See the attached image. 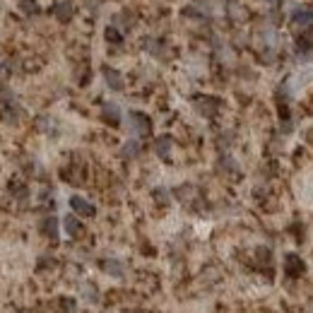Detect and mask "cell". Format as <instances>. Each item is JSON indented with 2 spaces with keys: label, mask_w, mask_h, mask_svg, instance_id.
I'll return each instance as SVG.
<instances>
[{
  "label": "cell",
  "mask_w": 313,
  "mask_h": 313,
  "mask_svg": "<svg viewBox=\"0 0 313 313\" xmlns=\"http://www.w3.org/2000/svg\"><path fill=\"white\" fill-rule=\"evenodd\" d=\"M265 3H272V5H277V3H280V0H265Z\"/></svg>",
  "instance_id": "ac0fdd59"
},
{
  "label": "cell",
  "mask_w": 313,
  "mask_h": 313,
  "mask_svg": "<svg viewBox=\"0 0 313 313\" xmlns=\"http://www.w3.org/2000/svg\"><path fill=\"white\" fill-rule=\"evenodd\" d=\"M154 198H159L162 203H164V200H166V203H169V193H166L164 188H159V190H154Z\"/></svg>",
  "instance_id": "e0dca14e"
},
{
  "label": "cell",
  "mask_w": 313,
  "mask_h": 313,
  "mask_svg": "<svg viewBox=\"0 0 313 313\" xmlns=\"http://www.w3.org/2000/svg\"><path fill=\"white\" fill-rule=\"evenodd\" d=\"M291 22L299 24V27H304V29H308L311 22H313L311 8H294V12H291Z\"/></svg>",
  "instance_id": "277c9868"
},
{
  "label": "cell",
  "mask_w": 313,
  "mask_h": 313,
  "mask_svg": "<svg viewBox=\"0 0 313 313\" xmlns=\"http://www.w3.org/2000/svg\"><path fill=\"white\" fill-rule=\"evenodd\" d=\"M17 5H19V10H22L24 15H36V12H39L36 0H17Z\"/></svg>",
  "instance_id": "8fae6325"
},
{
  "label": "cell",
  "mask_w": 313,
  "mask_h": 313,
  "mask_svg": "<svg viewBox=\"0 0 313 313\" xmlns=\"http://www.w3.org/2000/svg\"><path fill=\"white\" fill-rule=\"evenodd\" d=\"M55 17L61 19V22H68L72 17V5L68 0H61V3H55Z\"/></svg>",
  "instance_id": "9c48e42d"
},
{
  "label": "cell",
  "mask_w": 313,
  "mask_h": 313,
  "mask_svg": "<svg viewBox=\"0 0 313 313\" xmlns=\"http://www.w3.org/2000/svg\"><path fill=\"white\" fill-rule=\"evenodd\" d=\"M44 231H46L51 239H58V222H55L53 217L44 219Z\"/></svg>",
  "instance_id": "4fadbf2b"
},
{
  "label": "cell",
  "mask_w": 313,
  "mask_h": 313,
  "mask_svg": "<svg viewBox=\"0 0 313 313\" xmlns=\"http://www.w3.org/2000/svg\"><path fill=\"white\" fill-rule=\"evenodd\" d=\"M3 116H5V121H8V123H17V121H19V111L15 109V106H5V111H3Z\"/></svg>",
  "instance_id": "9a60e30c"
},
{
  "label": "cell",
  "mask_w": 313,
  "mask_h": 313,
  "mask_svg": "<svg viewBox=\"0 0 313 313\" xmlns=\"http://www.w3.org/2000/svg\"><path fill=\"white\" fill-rule=\"evenodd\" d=\"M171 147H173V140L171 138H166V135H162V138H156L154 142V152L162 159H169V154H171Z\"/></svg>",
  "instance_id": "8992f818"
},
{
  "label": "cell",
  "mask_w": 313,
  "mask_h": 313,
  "mask_svg": "<svg viewBox=\"0 0 313 313\" xmlns=\"http://www.w3.org/2000/svg\"><path fill=\"white\" fill-rule=\"evenodd\" d=\"M63 227H65V231H68L70 236H77L80 231H82V224H80V222H77L75 217H70V214L63 219Z\"/></svg>",
  "instance_id": "30bf717a"
},
{
  "label": "cell",
  "mask_w": 313,
  "mask_h": 313,
  "mask_svg": "<svg viewBox=\"0 0 313 313\" xmlns=\"http://www.w3.org/2000/svg\"><path fill=\"white\" fill-rule=\"evenodd\" d=\"M104 80H106V85H109L111 89H116V92L123 89V75L118 70H113V68H104Z\"/></svg>",
  "instance_id": "5b68a950"
},
{
  "label": "cell",
  "mask_w": 313,
  "mask_h": 313,
  "mask_svg": "<svg viewBox=\"0 0 313 313\" xmlns=\"http://www.w3.org/2000/svg\"><path fill=\"white\" fill-rule=\"evenodd\" d=\"M138 152H140V142L138 140H128L123 145V154L125 156H138Z\"/></svg>",
  "instance_id": "5bb4252c"
},
{
  "label": "cell",
  "mask_w": 313,
  "mask_h": 313,
  "mask_svg": "<svg viewBox=\"0 0 313 313\" xmlns=\"http://www.w3.org/2000/svg\"><path fill=\"white\" fill-rule=\"evenodd\" d=\"M128 121H130V128H133V133H138V135H149V133H152V121H149L147 113H140V111H130V113H128Z\"/></svg>",
  "instance_id": "6da1fadb"
},
{
  "label": "cell",
  "mask_w": 313,
  "mask_h": 313,
  "mask_svg": "<svg viewBox=\"0 0 313 313\" xmlns=\"http://www.w3.org/2000/svg\"><path fill=\"white\" fill-rule=\"evenodd\" d=\"M106 41H109V44L121 46V44H123V36H121V31H118L116 27H106Z\"/></svg>",
  "instance_id": "7c38bea8"
},
{
  "label": "cell",
  "mask_w": 313,
  "mask_h": 313,
  "mask_svg": "<svg viewBox=\"0 0 313 313\" xmlns=\"http://www.w3.org/2000/svg\"><path fill=\"white\" fill-rule=\"evenodd\" d=\"M70 207L77 214H85V217H92V214H96V207H94L92 203H87L85 198H80V195H72L70 198Z\"/></svg>",
  "instance_id": "7a4b0ae2"
},
{
  "label": "cell",
  "mask_w": 313,
  "mask_h": 313,
  "mask_svg": "<svg viewBox=\"0 0 313 313\" xmlns=\"http://www.w3.org/2000/svg\"><path fill=\"white\" fill-rule=\"evenodd\" d=\"M19 313H22V311H19Z\"/></svg>",
  "instance_id": "d6986e66"
},
{
  "label": "cell",
  "mask_w": 313,
  "mask_h": 313,
  "mask_svg": "<svg viewBox=\"0 0 313 313\" xmlns=\"http://www.w3.org/2000/svg\"><path fill=\"white\" fill-rule=\"evenodd\" d=\"M104 118L109 121L111 125H121V109H118L116 104H104Z\"/></svg>",
  "instance_id": "52a82bcc"
},
{
  "label": "cell",
  "mask_w": 313,
  "mask_h": 313,
  "mask_svg": "<svg viewBox=\"0 0 313 313\" xmlns=\"http://www.w3.org/2000/svg\"><path fill=\"white\" fill-rule=\"evenodd\" d=\"M104 270H106L109 275H116V277L123 275V270H121V265H118L116 260H106V263H104Z\"/></svg>",
  "instance_id": "2e32d148"
},
{
  "label": "cell",
  "mask_w": 313,
  "mask_h": 313,
  "mask_svg": "<svg viewBox=\"0 0 313 313\" xmlns=\"http://www.w3.org/2000/svg\"><path fill=\"white\" fill-rule=\"evenodd\" d=\"M284 270H287V275H291V277L301 275V270H304V265H301V258H299V256H287Z\"/></svg>",
  "instance_id": "ba28073f"
},
{
  "label": "cell",
  "mask_w": 313,
  "mask_h": 313,
  "mask_svg": "<svg viewBox=\"0 0 313 313\" xmlns=\"http://www.w3.org/2000/svg\"><path fill=\"white\" fill-rule=\"evenodd\" d=\"M195 109L203 113V116H214L219 111V99H214V96H205V99H198Z\"/></svg>",
  "instance_id": "3957f363"
}]
</instances>
